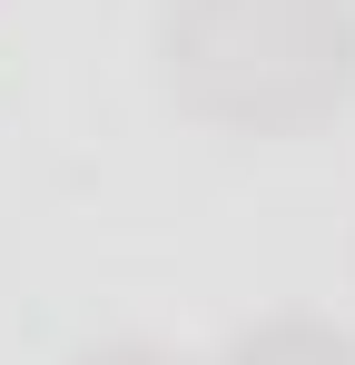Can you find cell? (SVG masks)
Wrapping results in <instances>:
<instances>
[{
    "mask_svg": "<svg viewBox=\"0 0 355 365\" xmlns=\"http://www.w3.org/2000/svg\"><path fill=\"white\" fill-rule=\"evenodd\" d=\"M158 79L207 128L296 138L355 99V0H168Z\"/></svg>",
    "mask_w": 355,
    "mask_h": 365,
    "instance_id": "cell-1",
    "label": "cell"
},
{
    "mask_svg": "<svg viewBox=\"0 0 355 365\" xmlns=\"http://www.w3.org/2000/svg\"><path fill=\"white\" fill-rule=\"evenodd\" d=\"M79 365H178L168 346H99V356H79Z\"/></svg>",
    "mask_w": 355,
    "mask_h": 365,
    "instance_id": "cell-3",
    "label": "cell"
},
{
    "mask_svg": "<svg viewBox=\"0 0 355 365\" xmlns=\"http://www.w3.org/2000/svg\"><path fill=\"white\" fill-rule=\"evenodd\" d=\"M227 365H355V336L316 326V316H267L227 346Z\"/></svg>",
    "mask_w": 355,
    "mask_h": 365,
    "instance_id": "cell-2",
    "label": "cell"
}]
</instances>
